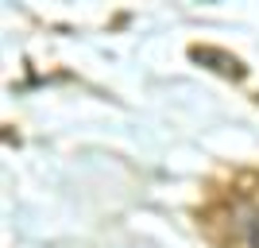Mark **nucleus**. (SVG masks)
Returning a JSON list of instances; mask_svg holds the SVG:
<instances>
[{"label": "nucleus", "instance_id": "obj_1", "mask_svg": "<svg viewBox=\"0 0 259 248\" xmlns=\"http://www.w3.org/2000/svg\"><path fill=\"white\" fill-rule=\"evenodd\" d=\"M248 240H251V248H259V214L251 217V225H248Z\"/></svg>", "mask_w": 259, "mask_h": 248}]
</instances>
